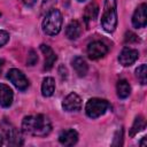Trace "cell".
I'll use <instances>...</instances> for the list:
<instances>
[{"label":"cell","instance_id":"cell-1","mask_svg":"<svg viewBox=\"0 0 147 147\" xmlns=\"http://www.w3.org/2000/svg\"><path fill=\"white\" fill-rule=\"evenodd\" d=\"M22 131L33 137H46L52 131V123L41 114L25 116L22 121Z\"/></svg>","mask_w":147,"mask_h":147},{"label":"cell","instance_id":"cell-2","mask_svg":"<svg viewBox=\"0 0 147 147\" xmlns=\"http://www.w3.org/2000/svg\"><path fill=\"white\" fill-rule=\"evenodd\" d=\"M101 26L106 32H114L117 26V2L116 0H105L101 16Z\"/></svg>","mask_w":147,"mask_h":147},{"label":"cell","instance_id":"cell-3","mask_svg":"<svg viewBox=\"0 0 147 147\" xmlns=\"http://www.w3.org/2000/svg\"><path fill=\"white\" fill-rule=\"evenodd\" d=\"M63 17L59 9L52 8L42 21V31L48 36H55L61 31Z\"/></svg>","mask_w":147,"mask_h":147},{"label":"cell","instance_id":"cell-4","mask_svg":"<svg viewBox=\"0 0 147 147\" xmlns=\"http://www.w3.org/2000/svg\"><path fill=\"white\" fill-rule=\"evenodd\" d=\"M109 102L105 99L92 98L86 102L85 111L90 118H98L109 109Z\"/></svg>","mask_w":147,"mask_h":147},{"label":"cell","instance_id":"cell-5","mask_svg":"<svg viewBox=\"0 0 147 147\" xmlns=\"http://www.w3.org/2000/svg\"><path fill=\"white\" fill-rule=\"evenodd\" d=\"M1 127H2V131L5 133L8 145H10V146H22L23 145V138H22L21 132L18 131V129L16 126H14L6 118L1 122Z\"/></svg>","mask_w":147,"mask_h":147},{"label":"cell","instance_id":"cell-6","mask_svg":"<svg viewBox=\"0 0 147 147\" xmlns=\"http://www.w3.org/2000/svg\"><path fill=\"white\" fill-rule=\"evenodd\" d=\"M7 78L20 91H25L29 87V80H28V78L25 77V75L21 70L16 69V68H11L10 70H8Z\"/></svg>","mask_w":147,"mask_h":147},{"label":"cell","instance_id":"cell-7","mask_svg":"<svg viewBox=\"0 0 147 147\" xmlns=\"http://www.w3.org/2000/svg\"><path fill=\"white\" fill-rule=\"evenodd\" d=\"M108 53V47L99 40L92 41L88 44L87 46V55L91 60H98L103 57L106 54Z\"/></svg>","mask_w":147,"mask_h":147},{"label":"cell","instance_id":"cell-8","mask_svg":"<svg viewBox=\"0 0 147 147\" xmlns=\"http://www.w3.org/2000/svg\"><path fill=\"white\" fill-rule=\"evenodd\" d=\"M62 108L65 111H78L82 108V99L76 93H69L62 101Z\"/></svg>","mask_w":147,"mask_h":147},{"label":"cell","instance_id":"cell-9","mask_svg":"<svg viewBox=\"0 0 147 147\" xmlns=\"http://www.w3.org/2000/svg\"><path fill=\"white\" fill-rule=\"evenodd\" d=\"M139 57V52L133 48L125 47L122 49V52L118 55V61L123 67H130L133 64Z\"/></svg>","mask_w":147,"mask_h":147},{"label":"cell","instance_id":"cell-10","mask_svg":"<svg viewBox=\"0 0 147 147\" xmlns=\"http://www.w3.org/2000/svg\"><path fill=\"white\" fill-rule=\"evenodd\" d=\"M132 24L136 28H145L147 24V5L141 3L137 7L132 16Z\"/></svg>","mask_w":147,"mask_h":147},{"label":"cell","instance_id":"cell-11","mask_svg":"<svg viewBox=\"0 0 147 147\" xmlns=\"http://www.w3.org/2000/svg\"><path fill=\"white\" fill-rule=\"evenodd\" d=\"M40 51L42 52L44 56H45V63H44V69L45 70H51L57 59L56 54L54 53V51L48 46V45H45V44H41L40 45Z\"/></svg>","mask_w":147,"mask_h":147},{"label":"cell","instance_id":"cell-12","mask_svg":"<svg viewBox=\"0 0 147 147\" xmlns=\"http://www.w3.org/2000/svg\"><path fill=\"white\" fill-rule=\"evenodd\" d=\"M14 99L13 90L6 84H0V106L3 108H8L11 106Z\"/></svg>","mask_w":147,"mask_h":147},{"label":"cell","instance_id":"cell-13","mask_svg":"<svg viewBox=\"0 0 147 147\" xmlns=\"http://www.w3.org/2000/svg\"><path fill=\"white\" fill-rule=\"evenodd\" d=\"M59 141H60V144H62L64 146H74L78 141V133H77V131H75L72 129L64 130L60 133Z\"/></svg>","mask_w":147,"mask_h":147},{"label":"cell","instance_id":"cell-14","mask_svg":"<svg viewBox=\"0 0 147 147\" xmlns=\"http://www.w3.org/2000/svg\"><path fill=\"white\" fill-rule=\"evenodd\" d=\"M98 14H99V6L96 2H91L88 3L86 7H85V10H84V22L88 29L90 24L92 22L95 21V18L98 17Z\"/></svg>","mask_w":147,"mask_h":147},{"label":"cell","instance_id":"cell-15","mask_svg":"<svg viewBox=\"0 0 147 147\" xmlns=\"http://www.w3.org/2000/svg\"><path fill=\"white\" fill-rule=\"evenodd\" d=\"M71 64H72V68L75 69L76 74H77L79 77L86 76L87 70H88V65H87L86 61H85L82 56H76V57H74L72 61H71Z\"/></svg>","mask_w":147,"mask_h":147},{"label":"cell","instance_id":"cell-16","mask_svg":"<svg viewBox=\"0 0 147 147\" xmlns=\"http://www.w3.org/2000/svg\"><path fill=\"white\" fill-rule=\"evenodd\" d=\"M65 34L69 39L75 40L82 34V25L78 21H71L65 29Z\"/></svg>","mask_w":147,"mask_h":147},{"label":"cell","instance_id":"cell-17","mask_svg":"<svg viewBox=\"0 0 147 147\" xmlns=\"http://www.w3.org/2000/svg\"><path fill=\"white\" fill-rule=\"evenodd\" d=\"M55 91V82L52 77H46L44 78L42 80V84H41V94L46 98L48 96H52L53 93Z\"/></svg>","mask_w":147,"mask_h":147},{"label":"cell","instance_id":"cell-18","mask_svg":"<svg viewBox=\"0 0 147 147\" xmlns=\"http://www.w3.org/2000/svg\"><path fill=\"white\" fill-rule=\"evenodd\" d=\"M116 91H117V95L119 99H125L131 93V86H130L127 80L119 79L117 82V85H116Z\"/></svg>","mask_w":147,"mask_h":147},{"label":"cell","instance_id":"cell-19","mask_svg":"<svg viewBox=\"0 0 147 147\" xmlns=\"http://www.w3.org/2000/svg\"><path fill=\"white\" fill-rule=\"evenodd\" d=\"M145 125H146L145 118H144L141 115L137 116V117L134 118V122H133V124H132L131 129H130L129 136H130V137H134L138 132H140L142 129H145Z\"/></svg>","mask_w":147,"mask_h":147},{"label":"cell","instance_id":"cell-20","mask_svg":"<svg viewBox=\"0 0 147 147\" xmlns=\"http://www.w3.org/2000/svg\"><path fill=\"white\" fill-rule=\"evenodd\" d=\"M136 76L139 79L140 84L145 85L147 83V65L146 64H141L136 69Z\"/></svg>","mask_w":147,"mask_h":147},{"label":"cell","instance_id":"cell-21","mask_svg":"<svg viewBox=\"0 0 147 147\" xmlns=\"http://www.w3.org/2000/svg\"><path fill=\"white\" fill-rule=\"evenodd\" d=\"M26 62H28V64H29V65H34V64L38 62V56H37V53H36L33 49H31V51L29 52Z\"/></svg>","mask_w":147,"mask_h":147},{"label":"cell","instance_id":"cell-22","mask_svg":"<svg viewBox=\"0 0 147 147\" xmlns=\"http://www.w3.org/2000/svg\"><path fill=\"white\" fill-rule=\"evenodd\" d=\"M124 40H125V42L131 44V42H137V41H139V38H138V36H137V34H134L133 32L127 31V32L125 33Z\"/></svg>","mask_w":147,"mask_h":147},{"label":"cell","instance_id":"cell-23","mask_svg":"<svg viewBox=\"0 0 147 147\" xmlns=\"http://www.w3.org/2000/svg\"><path fill=\"white\" fill-rule=\"evenodd\" d=\"M9 40V33L5 30H0V47L6 45Z\"/></svg>","mask_w":147,"mask_h":147},{"label":"cell","instance_id":"cell-24","mask_svg":"<svg viewBox=\"0 0 147 147\" xmlns=\"http://www.w3.org/2000/svg\"><path fill=\"white\" fill-rule=\"evenodd\" d=\"M113 145L114 146H119L122 145V130L121 131H117L116 136H115V139L113 141Z\"/></svg>","mask_w":147,"mask_h":147},{"label":"cell","instance_id":"cell-25","mask_svg":"<svg viewBox=\"0 0 147 147\" xmlns=\"http://www.w3.org/2000/svg\"><path fill=\"white\" fill-rule=\"evenodd\" d=\"M22 1H23V3H24V5H26V6H29V7L33 6V5H34V2H36V0H22Z\"/></svg>","mask_w":147,"mask_h":147},{"label":"cell","instance_id":"cell-26","mask_svg":"<svg viewBox=\"0 0 147 147\" xmlns=\"http://www.w3.org/2000/svg\"><path fill=\"white\" fill-rule=\"evenodd\" d=\"M140 145H141V146H145V145H146V137H144V138H142V140H141Z\"/></svg>","mask_w":147,"mask_h":147},{"label":"cell","instance_id":"cell-27","mask_svg":"<svg viewBox=\"0 0 147 147\" xmlns=\"http://www.w3.org/2000/svg\"><path fill=\"white\" fill-rule=\"evenodd\" d=\"M3 65V60H0V71H1V68Z\"/></svg>","mask_w":147,"mask_h":147},{"label":"cell","instance_id":"cell-28","mask_svg":"<svg viewBox=\"0 0 147 147\" xmlns=\"http://www.w3.org/2000/svg\"><path fill=\"white\" fill-rule=\"evenodd\" d=\"M2 142H3V138H2V136L0 134V146L2 145Z\"/></svg>","mask_w":147,"mask_h":147},{"label":"cell","instance_id":"cell-29","mask_svg":"<svg viewBox=\"0 0 147 147\" xmlns=\"http://www.w3.org/2000/svg\"><path fill=\"white\" fill-rule=\"evenodd\" d=\"M78 1H79V2H82V1H85V0H78Z\"/></svg>","mask_w":147,"mask_h":147},{"label":"cell","instance_id":"cell-30","mask_svg":"<svg viewBox=\"0 0 147 147\" xmlns=\"http://www.w3.org/2000/svg\"><path fill=\"white\" fill-rule=\"evenodd\" d=\"M0 16H1V13H0Z\"/></svg>","mask_w":147,"mask_h":147}]
</instances>
